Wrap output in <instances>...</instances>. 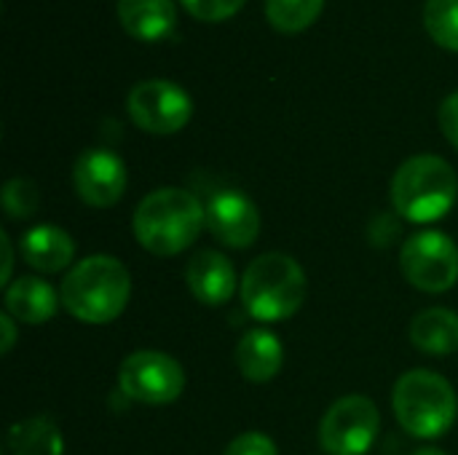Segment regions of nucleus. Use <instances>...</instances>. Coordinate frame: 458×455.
I'll list each match as a JSON object with an SVG mask.
<instances>
[{
    "mask_svg": "<svg viewBox=\"0 0 458 455\" xmlns=\"http://www.w3.org/2000/svg\"><path fill=\"white\" fill-rule=\"evenodd\" d=\"M239 292L252 319L284 322L306 300V271L284 252H266L247 265Z\"/></svg>",
    "mask_w": 458,
    "mask_h": 455,
    "instance_id": "20e7f679",
    "label": "nucleus"
},
{
    "mask_svg": "<svg viewBox=\"0 0 458 455\" xmlns=\"http://www.w3.org/2000/svg\"><path fill=\"white\" fill-rule=\"evenodd\" d=\"M19 249H21V260L40 274H59V271L70 268L72 257H75V244H72L70 233L56 225L30 228L21 236Z\"/></svg>",
    "mask_w": 458,
    "mask_h": 455,
    "instance_id": "ddd939ff",
    "label": "nucleus"
},
{
    "mask_svg": "<svg viewBox=\"0 0 458 455\" xmlns=\"http://www.w3.org/2000/svg\"><path fill=\"white\" fill-rule=\"evenodd\" d=\"M223 455H279L274 440L263 432H244L236 440H231V445L225 448Z\"/></svg>",
    "mask_w": 458,
    "mask_h": 455,
    "instance_id": "5701e85b",
    "label": "nucleus"
},
{
    "mask_svg": "<svg viewBox=\"0 0 458 455\" xmlns=\"http://www.w3.org/2000/svg\"><path fill=\"white\" fill-rule=\"evenodd\" d=\"M325 0H266V16L274 29L295 35L317 21Z\"/></svg>",
    "mask_w": 458,
    "mask_h": 455,
    "instance_id": "6ab92c4d",
    "label": "nucleus"
},
{
    "mask_svg": "<svg viewBox=\"0 0 458 455\" xmlns=\"http://www.w3.org/2000/svg\"><path fill=\"white\" fill-rule=\"evenodd\" d=\"M207 231L231 249H247L258 241L260 233V209L242 190H220L207 206Z\"/></svg>",
    "mask_w": 458,
    "mask_h": 455,
    "instance_id": "9b49d317",
    "label": "nucleus"
},
{
    "mask_svg": "<svg viewBox=\"0 0 458 455\" xmlns=\"http://www.w3.org/2000/svg\"><path fill=\"white\" fill-rule=\"evenodd\" d=\"M424 27L437 46L458 51V0H427Z\"/></svg>",
    "mask_w": 458,
    "mask_h": 455,
    "instance_id": "aec40b11",
    "label": "nucleus"
},
{
    "mask_svg": "<svg viewBox=\"0 0 458 455\" xmlns=\"http://www.w3.org/2000/svg\"><path fill=\"white\" fill-rule=\"evenodd\" d=\"M400 268L416 290L429 295L448 292L458 282L456 241L440 231H421L403 244Z\"/></svg>",
    "mask_w": 458,
    "mask_h": 455,
    "instance_id": "423d86ee",
    "label": "nucleus"
},
{
    "mask_svg": "<svg viewBox=\"0 0 458 455\" xmlns=\"http://www.w3.org/2000/svg\"><path fill=\"white\" fill-rule=\"evenodd\" d=\"M413 455H445L443 451H437V448H421V451H416Z\"/></svg>",
    "mask_w": 458,
    "mask_h": 455,
    "instance_id": "cd10ccee",
    "label": "nucleus"
},
{
    "mask_svg": "<svg viewBox=\"0 0 458 455\" xmlns=\"http://www.w3.org/2000/svg\"><path fill=\"white\" fill-rule=\"evenodd\" d=\"M392 408L400 426L419 440H437L456 424L458 400L454 386L429 370L400 375L392 392Z\"/></svg>",
    "mask_w": 458,
    "mask_h": 455,
    "instance_id": "39448f33",
    "label": "nucleus"
},
{
    "mask_svg": "<svg viewBox=\"0 0 458 455\" xmlns=\"http://www.w3.org/2000/svg\"><path fill=\"white\" fill-rule=\"evenodd\" d=\"M16 319H11L8 314H3L0 316V330H3V343H0V351L3 354H8L11 349H13V341H16V324H13Z\"/></svg>",
    "mask_w": 458,
    "mask_h": 455,
    "instance_id": "a878e982",
    "label": "nucleus"
},
{
    "mask_svg": "<svg viewBox=\"0 0 458 455\" xmlns=\"http://www.w3.org/2000/svg\"><path fill=\"white\" fill-rule=\"evenodd\" d=\"M121 392L140 405H169L185 389V373L177 359L161 351H134L118 370Z\"/></svg>",
    "mask_w": 458,
    "mask_h": 455,
    "instance_id": "1a4fd4ad",
    "label": "nucleus"
},
{
    "mask_svg": "<svg viewBox=\"0 0 458 455\" xmlns=\"http://www.w3.org/2000/svg\"><path fill=\"white\" fill-rule=\"evenodd\" d=\"M0 244H3V284L8 287L11 284V271H13V252H11V239L5 236V233H0Z\"/></svg>",
    "mask_w": 458,
    "mask_h": 455,
    "instance_id": "bb28decb",
    "label": "nucleus"
},
{
    "mask_svg": "<svg viewBox=\"0 0 458 455\" xmlns=\"http://www.w3.org/2000/svg\"><path fill=\"white\" fill-rule=\"evenodd\" d=\"M185 284L191 295L204 306H223L236 292V271L223 252L201 249L185 268Z\"/></svg>",
    "mask_w": 458,
    "mask_h": 455,
    "instance_id": "f8f14e48",
    "label": "nucleus"
},
{
    "mask_svg": "<svg viewBox=\"0 0 458 455\" xmlns=\"http://www.w3.org/2000/svg\"><path fill=\"white\" fill-rule=\"evenodd\" d=\"M381 429V413L362 394L344 397L330 405L319 424V445L327 455H365Z\"/></svg>",
    "mask_w": 458,
    "mask_h": 455,
    "instance_id": "0eeeda50",
    "label": "nucleus"
},
{
    "mask_svg": "<svg viewBox=\"0 0 458 455\" xmlns=\"http://www.w3.org/2000/svg\"><path fill=\"white\" fill-rule=\"evenodd\" d=\"M440 129L445 139L458 150V91L448 94L440 105Z\"/></svg>",
    "mask_w": 458,
    "mask_h": 455,
    "instance_id": "b1692460",
    "label": "nucleus"
},
{
    "mask_svg": "<svg viewBox=\"0 0 458 455\" xmlns=\"http://www.w3.org/2000/svg\"><path fill=\"white\" fill-rule=\"evenodd\" d=\"M129 298V268L113 255H91L78 260L64 274L59 287L64 311L83 324H110L123 314Z\"/></svg>",
    "mask_w": 458,
    "mask_h": 455,
    "instance_id": "f03ea898",
    "label": "nucleus"
},
{
    "mask_svg": "<svg viewBox=\"0 0 458 455\" xmlns=\"http://www.w3.org/2000/svg\"><path fill=\"white\" fill-rule=\"evenodd\" d=\"M126 164L105 147H94L78 156L72 166V185L83 204L94 209L115 206L126 190Z\"/></svg>",
    "mask_w": 458,
    "mask_h": 455,
    "instance_id": "9d476101",
    "label": "nucleus"
},
{
    "mask_svg": "<svg viewBox=\"0 0 458 455\" xmlns=\"http://www.w3.org/2000/svg\"><path fill=\"white\" fill-rule=\"evenodd\" d=\"M121 27L145 43L164 40L177 24V8L172 0H118Z\"/></svg>",
    "mask_w": 458,
    "mask_h": 455,
    "instance_id": "dca6fc26",
    "label": "nucleus"
},
{
    "mask_svg": "<svg viewBox=\"0 0 458 455\" xmlns=\"http://www.w3.org/2000/svg\"><path fill=\"white\" fill-rule=\"evenodd\" d=\"M59 306L56 290L38 276H19L5 287V314L21 324H46Z\"/></svg>",
    "mask_w": 458,
    "mask_h": 455,
    "instance_id": "4468645a",
    "label": "nucleus"
},
{
    "mask_svg": "<svg viewBox=\"0 0 458 455\" xmlns=\"http://www.w3.org/2000/svg\"><path fill=\"white\" fill-rule=\"evenodd\" d=\"M126 113L148 134H177L193 115V99L172 80H140L126 97Z\"/></svg>",
    "mask_w": 458,
    "mask_h": 455,
    "instance_id": "6e6552de",
    "label": "nucleus"
},
{
    "mask_svg": "<svg viewBox=\"0 0 458 455\" xmlns=\"http://www.w3.org/2000/svg\"><path fill=\"white\" fill-rule=\"evenodd\" d=\"M207 228L204 204L182 188H158L148 193L131 217L137 244L156 255L172 257L193 247L199 233Z\"/></svg>",
    "mask_w": 458,
    "mask_h": 455,
    "instance_id": "f257e3e1",
    "label": "nucleus"
},
{
    "mask_svg": "<svg viewBox=\"0 0 458 455\" xmlns=\"http://www.w3.org/2000/svg\"><path fill=\"white\" fill-rule=\"evenodd\" d=\"M236 367L250 383H268L279 375L284 365L282 341L268 330H250L236 346Z\"/></svg>",
    "mask_w": 458,
    "mask_h": 455,
    "instance_id": "2eb2a0df",
    "label": "nucleus"
},
{
    "mask_svg": "<svg viewBox=\"0 0 458 455\" xmlns=\"http://www.w3.org/2000/svg\"><path fill=\"white\" fill-rule=\"evenodd\" d=\"M8 453L11 455H62L64 440L59 426L48 416H32L8 429Z\"/></svg>",
    "mask_w": 458,
    "mask_h": 455,
    "instance_id": "a211bd4d",
    "label": "nucleus"
},
{
    "mask_svg": "<svg viewBox=\"0 0 458 455\" xmlns=\"http://www.w3.org/2000/svg\"><path fill=\"white\" fill-rule=\"evenodd\" d=\"M188 13H193L201 21H225L231 19L244 0H180Z\"/></svg>",
    "mask_w": 458,
    "mask_h": 455,
    "instance_id": "4be33fe9",
    "label": "nucleus"
},
{
    "mask_svg": "<svg viewBox=\"0 0 458 455\" xmlns=\"http://www.w3.org/2000/svg\"><path fill=\"white\" fill-rule=\"evenodd\" d=\"M458 196V177L454 166L432 153L413 156L400 164L392 177L394 212L416 225L445 217Z\"/></svg>",
    "mask_w": 458,
    "mask_h": 455,
    "instance_id": "7ed1b4c3",
    "label": "nucleus"
},
{
    "mask_svg": "<svg viewBox=\"0 0 458 455\" xmlns=\"http://www.w3.org/2000/svg\"><path fill=\"white\" fill-rule=\"evenodd\" d=\"M3 209L11 220H30L40 209V190L30 177H13L3 185Z\"/></svg>",
    "mask_w": 458,
    "mask_h": 455,
    "instance_id": "412c9836",
    "label": "nucleus"
},
{
    "mask_svg": "<svg viewBox=\"0 0 458 455\" xmlns=\"http://www.w3.org/2000/svg\"><path fill=\"white\" fill-rule=\"evenodd\" d=\"M411 343L429 357H448L458 351V314L451 308L435 306L413 316L408 327Z\"/></svg>",
    "mask_w": 458,
    "mask_h": 455,
    "instance_id": "f3484780",
    "label": "nucleus"
},
{
    "mask_svg": "<svg viewBox=\"0 0 458 455\" xmlns=\"http://www.w3.org/2000/svg\"><path fill=\"white\" fill-rule=\"evenodd\" d=\"M397 236H400V223L394 220V215H378L370 223V239L376 247H389Z\"/></svg>",
    "mask_w": 458,
    "mask_h": 455,
    "instance_id": "393cba45",
    "label": "nucleus"
}]
</instances>
